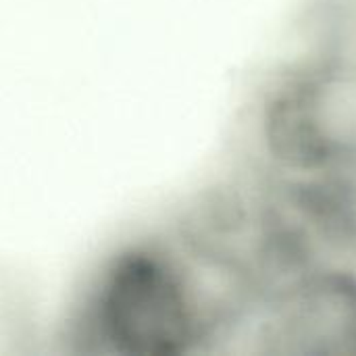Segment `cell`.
Segmentation results:
<instances>
[{"mask_svg":"<svg viewBox=\"0 0 356 356\" xmlns=\"http://www.w3.org/2000/svg\"><path fill=\"white\" fill-rule=\"evenodd\" d=\"M94 323L123 356H173L196 338V311L179 269L159 250L119 252L94 292Z\"/></svg>","mask_w":356,"mask_h":356,"instance_id":"cell-1","label":"cell"}]
</instances>
